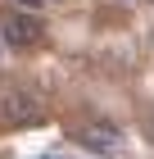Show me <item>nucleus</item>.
I'll return each instance as SVG.
<instances>
[{
  "label": "nucleus",
  "instance_id": "nucleus-3",
  "mask_svg": "<svg viewBox=\"0 0 154 159\" xmlns=\"http://www.w3.org/2000/svg\"><path fill=\"white\" fill-rule=\"evenodd\" d=\"M5 114H9L14 123H32L41 109H36V96H32V91H9V96H5Z\"/></svg>",
  "mask_w": 154,
  "mask_h": 159
},
{
  "label": "nucleus",
  "instance_id": "nucleus-6",
  "mask_svg": "<svg viewBox=\"0 0 154 159\" xmlns=\"http://www.w3.org/2000/svg\"><path fill=\"white\" fill-rule=\"evenodd\" d=\"M46 159H64V155H46Z\"/></svg>",
  "mask_w": 154,
  "mask_h": 159
},
{
  "label": "nucleus",
  "instance_id": "nucleus-5",
  "mask_svg": "<svg viewBox=\"0 0 154 159\" xmlns=\"http://www.w3.org/2000/svg\"><path fill=\"white\" fill-rule=\"evenodd\" d=\"M145 136H150V141H154V114H150V118H145Z\"/></svg>",
  "mask_w": 154,
  "mask_h": 159
},
{
  "label": "nucleus",
  "instance_id": "nucleus-2",
  "mask_svg": "<svg viewBox=\"0 0 154 159\" xmlns=\"http://www.w3.org/2000/svg\"><path fill=\"white\" fill-rule=\"evenodd\" d=\"M36 41H41V23H36L32 14H9V18H5V46L27 50V46H36Z\"/></svg>",
  "mask_w": 154,
  "mask_h": 159
},
{
  "label": "nucleus",
  "instance_id": "nucleus-4",
  "mask_svg": "<svg viewBox=\"0 0 154 159\" xmlns=\"http://www.w3.org/2000/svg\"><path fill=\"white\" fill-rule=\"evenodd\" d=\"M14 5H23V9H41V0H14Z\"/></svg>",
  "mask_w": 154,
  "mask_h": 159
},
{
  "label": "nucleus",
  "instance_id": "nucleus-1",
  "mask_svg": "<svg viewBox=\"0 0 154 159\" xmlns=\"http://www.w3.org/2000/svg\"><path fill=\"white\" fill-rule=\"evenodd\" d=\"M77 141H82V146L91 150V155H104V159L122 150V132L113 127V123H104V118H91V123H82V127H77Z\"/></svg>",
  "mask_w": 154,
  "mask_h": 159
}]
</instances>
